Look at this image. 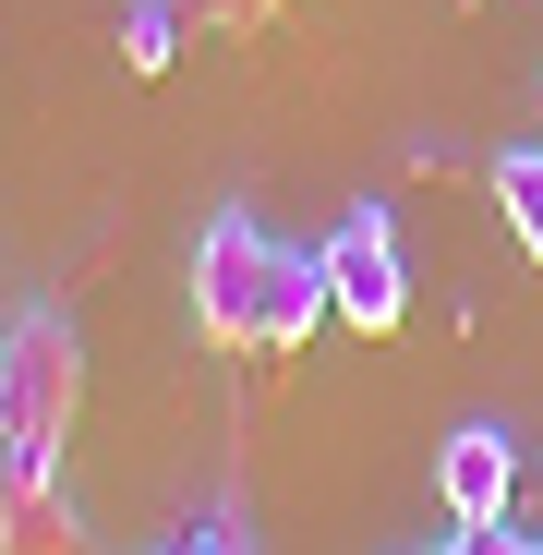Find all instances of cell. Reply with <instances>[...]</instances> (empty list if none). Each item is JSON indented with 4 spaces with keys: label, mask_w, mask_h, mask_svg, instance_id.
Here are the masks:
<instances>
[{
    "label": "cell",
    "mask_w": 543,
    "mask_h": 555,
    "mask_svg": "<svg viewBox=\"0 0 543 555\" xmlns=\"http://www.w3.org/2000/svg\"><path fill=\"white\" fill-rule=\"evenodd\" d=\"M157 555H254V543H242V519H230V507H206V519L157 531Z\"/></svg>",
    "instance_id": "obj_8"
},
{
    "label": "cell",
    "mask_w": 543,
    "mask_h": 555,
    "mask_svg": "<svg viewBox=\"0 0 543 555\" xmlns=\"http://www.w3.org/2000/svg\"><path fill=\"white\" fill-rule=\"evenodd\" d=\"M290 0H194V25H279Z\"/></svg>",
    "instance_id": "obj_10"
},
{
    "label": "cell",
    "mask_w": 543,
    "mask_h": 555,
    "mask_svg": "<svg viewBox=\"0 0 543 555\" xmlns=\"http://www.w3.org/2000/svg\"><path fill=\"white\" fill-rule=\"evenodd\" d=\"M435 555H519V531H507V519H460Z\"/></svg>",
    "instance_id": "obj_9"
},
{
    "label": "cell",
    "mask_w": 543,
    "mask_h": 555,
    "mask_svg": "<svg viewBox=\"0 0 543 555\" xmlns=\"http://www.w3.org/2000/svg\"><path fill=\"white\" fill-rule=\"evenodd\" d=\"M121 61L133 73H169L181 61V13H169V0H133V13H121Z\"/></svg>",
    "instance_id": "obj_7"
},
{
    "label": "cell",
    "mask_w": 543,
    "mask_h": 555,
    "mask_svg": "<svg viewBox=\"0 0 543 555\" xmlns=\"http://www.w3.org/2000/svg\"><path fill=\"white\" fill-rule=\"evenodd\" d=\"M0 362H13V326H0Z\"/></svg>",
    "instance_id": "obj_11"
},
{
    "label": "cell",
    "mask_w": 543,
    "mask_h": 555,
    "mask_svg": "<svg viewBox=\"0 0 543 555\" xmlns=\"http://www.w3.org/2000/svg\"><path fill=\"white\" fill-rule=\"evenodd\" d=\"M266 278H279V230L254 206H218L194 242V326L218 350H266Z\"/></svg>",
    "instance_id": "obj_2"
},
{
    "label": "cell",
    "mask_w": 543,
    "mask_h": 555,
    "mask_svg": "<svg viewBox=\"0 0 543 555\" xmlns=\"http://www.w3.org/2000/svg\"><path fill=\"white\" fill-rule=\"evenodd\" d=\"M73 423H85V338L61 302L13 314V362H0V555H85L73 519Z\"/></svg>",
    "instance_id": "obj_1"
},
{
    "label": "cell",
    "mask_w": 543,
    "mask_h": 555,
    "mask_svg": "<svg viewBox=\"0 0 543 555\" xmlns=\"http://www.w3.org/2000/svg\"><path fill=\"white\" fill-rule=\"evenodd\" d=\"M483 181H495V206H507V242L543 266V145H495Z\"/></svg>",
    "instance_id": "obj_6"
},
{
    "label": "cell",
    "mask_w": 543,
    "mask_h": 555,
    "mask_svg": "<svg viewBox=\"0 0 543 555\" xmlns=\"http://www.w3.org/2000/svg\"><path fill=\"white\" fill-rule=\"evenodd\" d=\"M326 291H338V326L350 338H399L411 314V254H399V218L387 206H350L326 230Z\"/></svg>",
    "instance_id": "obj_3"
},
{
    "label": "cell",
    "mask_w": 543,
    "mask_h": 555,
    "mask_svg": "<svg viewBox=\"0 0 543 555\" xmlns=\"http://www.w3.org/2000/svg\"><path fill=\"white\" fill-rule=\"evenodd\" d=\"M519 555H543V543H531V531H519Z\"/></svg>",
    "instance_id": "obj_12"
},
{
    "label": "cell",
    "mask_w": 543,
    "mask_h": 555,
    "mask_svg": "<svg viewBox=\"0 0 543 555\" xmlns=\"http://www.w3.org/2000/svg\"><path fill=\"white\" fill-rule=\"evenodd\" d=\"M435 495H447V519H507V495H519V447H507V423H460L435 447Z\"/></svg>",
    "instance_id": "obj_4"
},
{
    "label": "cell",
    "mask_w": 543,
    "mask_h": 555,
    "mask_svg": "<svg viewBox=\"0 0 543 555\" xmlns=\"http://www.w3.org/2000/svg\"><path fill=\"white\" fill-rule=\"evenodd\" d=\"M326 314H338V291H326V242H279V278H266V350H302Z\"/></svg>",
    "instance_id": "obj_5"
}]
</instances>
